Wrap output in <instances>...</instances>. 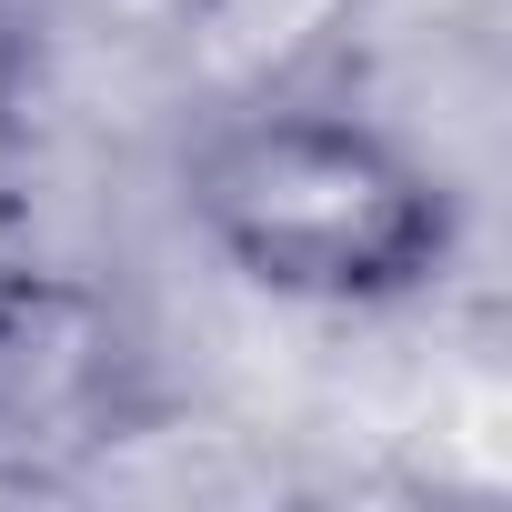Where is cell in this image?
<instances>
[{"label": "cell", "mask_w": 512, "mask_h": 512, "mask_svg": "<svg viewBox=\"0 0 512 512\" xmlns=\"http://www.w3.org/2000/svg\"><path fill=\"white\" fill-rule=\"evenodd\" d=\"M181 221L211 262L292 312H402L462 262L452 171L352 101H241L181 151Z\"/></svg>", "instance_id": "1"}, {"label": "cell", "mask_w": 512, "mask_h": 512, "mask_svg": "<svg viewBox=\"0 0 512 512\" xmlns=\"http://www.w3.org/2000/svg\"><path fill=\"white\" fill-rule=\"evenodd\" d=\"M161 412L141 302L51 251H0V492H71Z\"/></svg>", "instance_id": "2"}, {"label": "cell", "mask_w": 512, "mask_h": 512, "mask_svg": "<svg viewBox=\"0 0 512 512\" xmlns=\"http://www.w3.org/2000/svg\"><path fill=\"white\" fill-rule=\"evenodd\" d=\"M31 71H41L31 11H21V0H0V171H11L21 141H31Z\"/></svg>", "instance_id": "3"}]
</instances>
